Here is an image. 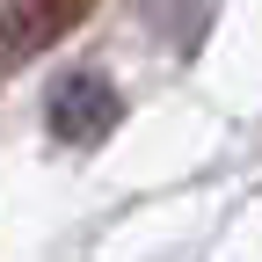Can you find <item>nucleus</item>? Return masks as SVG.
<instances>
[{
    "instance_id": "f257e3e1",
    "label": "nucleus",
    "mask_w": 262,
    "mask_h": 262,
    "mask_svg": "<svg viewBox=\"0 0 262 262\" xmlns=\"http://www.w3.org/2000/svg\"><path fill=\"white\" fill-rule=\"evenodd\" d=\"M44 124H51V139H66V146H102L110 131L124 124V95H117L102 73H66V80L51 88Z\"/></svg>"
},
{
    "instance_id": "f03ea898",
    "label": "nucleus",
    "mask_w": 262,
    "mask_h": 262,
    "mask_svg": "<svg viewBox=\"0 0 262 262\" xmlns=\"http://www.w3.org/2000/svg\"><path fill=\"white\" fill-rule=\"evenodd\" d=\"M88 15H95V0H15L0 15V73L37 58V51H51V44H66Z\"/></svg>"
}]
</instances>
